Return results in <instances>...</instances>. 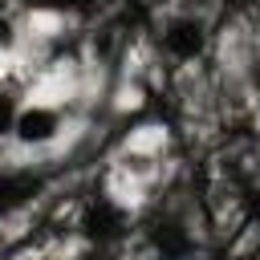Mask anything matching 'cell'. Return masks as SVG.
I'll use <instances>...</instances> for the list:
<instances>
[{
	"mask_svg": "<svg viewBox=\"0 0 260 260\" xmlns=\"http://www.w3.org/2000/svg\"><path fill=\"white\" fill-rule=\"evenodd\" d=\"M16 138L20 142H49L57 134V114L45 110V106H32V110H20L16 114Z\"/></svg>",
	"mask_w": 260,
	"mask_h": 260,
	"instance_id": "cell-1",
	"label": "cell"
},
{
	"mask_svg": "<svg viewBox=\"0 0 260 260\" xmlns=\"http://www.w3.org/2000/svg\"><path fill=\"white\" fill-rule=\"evenodd\" d=\"M162 41H167V49H171L175 57H195V53L203 49V28H199L195 20H175Z\"/></svg>",
	"mask_w": 260,
	"mask_h": 260,
	"instance_id": "cell-2",
	"label": "cell"
},
{
	"mask_svg": "<svg viewBox=\"0 0 260 260\" xmlns=\"http://www.w3.org/2000/svg\"><path fill=\"white\" fill-rule=\"evenodd\" d=\"M85 223H89V232H114V223H118V211H114L110 203H93Z\"/></svg>",
	"mask_w": 260,
	"mask_h": 260,
	"instance_id": "cell-3",
	"label": "cell"
},
{
	"mask_svg": "<svg viewBox=\"0 0 260 260\" xmlns=\"http://www.w3.org/2000/svg\"><path fill=\"white\" fill-rule=\"evenodd\" d=\"M16 126V106L8 98H0V130H12Z\"/></svg>",
	"mask_w": 260,
	"mask_h": 260,
	"instance_id": "cell-4",
	"label": "cell"
}]
</instances>
